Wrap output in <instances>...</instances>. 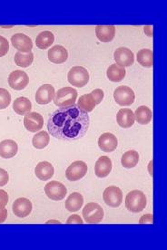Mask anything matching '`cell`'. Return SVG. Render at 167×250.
I'll return each instance as SVG.
<instances>
[{
  "mask_svg": "<svg viewBox=\"0 0 167 250\" xmlns=\"http://www.w3.org/2000/svg\"><path fill=\"white\" fill-rule=\"evenodd\" d=\"M134 114H135V119L136 122L140 125H148L153 118V113L151 109L144 105L138 107L136 109V113Z\"/></svg>",
  "mask_w": 167,
  "mask_h": 250,
  "instance_id": "cell-28",
  "label": "cell"
},
{
  "mask_svg": "<svg viewBox=\"0 0 167 250\" xmlns=\"http://www.w3.org/2000/svg\"><path fill=\"white\" fill-rule=\"evenodd\" d=\"M135 114L130 109H121L117 114L118 125L124 129L131 128L135 124Z\"/></svg>",
  "mask_w": 167,
  "mask_h": 250,
  "instance_id": "cell-21",
  "label": "cell"
},
{
  "mask_svg": "<svg viewBox=\"0 0 167 250\" xmlns=\"http://www.w3.org/2000/svg\"><path fill=\"white\" fill-rule=\"evenodd\" d=\"M8 182H9V175L7 171L0 168V187L5 186Z\"/></svg>",
  "mask_w": 167,
  "mask_h": 250,
  "instance_id": "cell-36",
  "label": "cell"
},
{
  "mask_svg": "<svg viewBox=\"0 0 167 250\" xmlns=\"http://www.w3.org/2000/svg\"><path fill=\"white\" fill-rule=\"evenodd\" d=\"M103 199L107 206L118 208L123 202V192L120 188L109 186L105 188L103 194Z\"/></svg>",
  "mask_w": 167,
  "mask_h": 250,
  "instance_id": "cell-10",
  "label": "cell"
},
{
  "mask_svg": "<svg viewBox=\"0 0 167 250\" xmlns=\"http://www.w3.org/2000/svg\"><path fill=\"white\" fill-rule=\"evenodd\" d=\"M25 129L30 132H37L43 128V116L38 113H27L24 118Z\"/></svg>",
  "mask_w": 167,
  "mask_h": 250,
  "instance_id": "cell-16",
  "label": "cell"
},
{
  "mask_svg": "<svg viewBox=\"0 0 167 250\" xmlns=\"http://www.w3.org/2000/svg\"><path fill=\"white\" fill-rule=\"evenodd\" d=\"M13 213L19 218H26L32 212V202L26 198H19L14 201Z\"/></svg>",
  "mask_w": 167,
  "mask_h": 250,
  "instance_id": "cell-14",
  "label": "cell"
},
{
  "mask_svg": "<svg viewBox=\"0 0 167 250\" xmlns=\"http://www.w3.org/2000/svg\"><path fill=\"white\" fill-rule=\"evenodd\" d=\"M83 204H84L83 196L78 192H74L68 196L65 203V207H66V209L69 212H77L78 210H80Z\"/></svg>",
  "mask_w": 167,
  "mask_h": 250,
  "instance_id": "cell-24",
  "label": "cell"
},
{
  "mask_svg": "<svg viewBox=\"0 0 167 250\" xmlns=\"http://www.w3.org/2000/svg\"><path fill=\"white\" fill-rule=\"evenodd\" d=\"M50 62L56 64H62L68 60V53L62 45L53 46L48 53Z\"/></svg>",
  "mask_w": 167,
  "mask_h": 250,
  "instance_id": "cell-20",
  "label": "cell"
},
{
  "mask_svg": "<svg viewBox=\"0 0 167 250\" xmlns=\"http://www.w3.org/2000/svg\"><path fill=\"white\" fill-rule=\"evenodd\" d=\"M104 96L105 93L102 89H95L90 94L81 96L77 103V107L86 113H90L103 101Z\"/></svg>",
  "mask_w": 167,
  "mask_h": 250,
  "instance_id": "cell-2",
  "label": "cell"
},
{
  "mask_svg": "<svg viewBox=\"0 0 167 250\" xmlns=\"http://www.w3.org/2000/svg\"><path fill=\"white\" fill-rule=\"evenodd\" d=\"M147 205V199L140 190H132L126 195L125 207L132 213L143 211Z\"/></svg>",
  "mask_w": 167,
  "mask_h": 250,
  "instance_id": "cell-3",
  "label": "cell"
},
{
  "mask_svg": "<svg viewBox=\"0 0 167 250\" xmlns=\"http://www.w3.org/2000/svg\"><path fill=\"white\" fill-rule=\"evenodd\" d=\"M118 145V138L110 132L103 133L98 140L100 150H103L104 152H113L114 150H117Z\"/></svg>",
  "mask_w": 167,
  "mask_h": 250,
  "instance_id": "cell-17",
  "label": "cell"
},
{
  "mask_svg": "<svg viewBox=\"0 0 167 250\" xmlns=\"http://www.w3.org/2000/svg\"><path fill=\"white\" fill-rule=\"evenodd\" d=\"M9 51V43L6 38L0 36V57H5Z\"/></svg>",
  "mask_w": 167,
  "mask_h": 250,
  "instance_id": "cell-34",
  "label": "cell"
},
{
  "mask_svg": "<svg viewBox=\"0 0 167 250\" xmlns=\"http://www.w3.org/2000/svg\"><path fill=\"white\" fill-rule=\"evenodd\" d=\"M11 103V94L4 88H0V110H4L9 106Z\"/></svg>",
  "mask_w": 167,
  "mask_h": 250,
  "instance_id": "cell-33",
  "label": "cell"
},
{
  "mask_svg": "<svg viewBox=\"0 0 167 250\" xmlns=\"http://www.w3.org/2000/svg\"><path fill=\"white\" fill-rule=\"evenodd\" d=\"M90 125L88 114L77 105L59 108L51 114L48 121V130L53 137L72 142L87 134Z\"/></svg>",
  "mask_w": 167,
  "mask_h": 250,
  "instance_id": "cell-1",
  "label": "cell"
},
{
  "mask_svg": "<svg viewBox=\"0 0 167 250\" xmlns=\"http://www.w3.org/2000/svg\"><path fill=\"white\" fill-rule=\"evenodd\" d=\"M18 150V144L13 140H4L0 143V156L4 159H10L16 156Z\"/></svg>",
  "mask_w": 167,
  "mask_h": 250,
  "instance_id": "cell-22",
  "label": "cell"
},
{
  "mask_svg": "<svg viewBox=\"0 0 167 250\" xmlns=\"http://www.w3.org/2000/svg\"><path fill=\"white\" fill-rule=\"evenodd\" d=\"M8 202V194L5 190L0 189V209L5 208Z\"/></svg>",
  "mask_w": 167,
  "mask_h": 250,
  "instance_id": "cell-35",
  "label": "cell"
},
{
  "mask_svg": "<svg viewBox=\"0 0 167 250\" xmlns=\"http://www.w3.org/2000/svg\"><path fill=\"white\" fill-rule=\"evenodd\" d=\"M104 209L98 203L89 202L83 209V218L89 224L100 223L104 219Z\"/></svg>",
  "mask_w": 167,
  "mask_h": 250,
  "instance_id": "cell-5",
  "label": "cell"
},
{
  "mask_svg": "<svg viewBox=\"0 0 167 250\" xmlns=\"http://www.w3.org/2000/svg\"><path fill=\"white\" fill-rule=\"evenodd\" d=\"M44 190L48 198L56 201L64 200L68 193L66 186L61 182H56V181H52L47 183Z\"/></svg>",
  "mask_w": 167,
  "mask_h": 250,
  "instance_id": "cell-9",
  "label": "cell"
},
{
  "mask_svg": "<svg viewBox=\"0 0 167 250\" xmlns=\"http://www.w3.org/2000/svg\"><path fill=\"white\" fill-rule=\"evenodd\" d=\"M126 75L125 68L119 66L117 63L110 65L107 71H106V76L109 79V81L114 82V83H119L123 81Z\"/></svg>",
  "mask_w": 167,
  "mask_h": 250,
  "instance_id": "cell-26",
  "label": "cell"
},
{
  "mask_svg": "<svg viewBox=\"0 0 167 250\" xmlns=\"http://www.w3.org/2000/svg\"><path fill=\"white\" fill-rule=\"evenodd\" d=\"M68 81L74 87H84L89 82V74L87 69L82 66H74L68 73Z\"/></svg>",
  "mask_w": 167,
  "mask_h": 250,
  "instance_id": "cell-6",
  "label": "cell"
},
{
  "mask_svg": "<svg viewBox=\"0 0 167 250\" xmlns=\"http://www.w3.org/2000/svg\"><path fill=\"white\" fill-rule=\"evenodd\" d=\"M55 41V36L51 31L41 32L36 38V44L39 49H48Z\"/></svg>",
  "mask_w": 167,
  "mask_h": 250,
  "instance_id": "cell-27",
  "label": "cell"
},
{
  "mask_svg": "<svg viewBox=\"0 0 167 250\" xmlns=\"http://www.w3.org/2000/svg\"><path fill=\"white\" fill-rule=\"evenodd\" d=\"M77 91L72 87H64L57 91L54 103L56 106L60 108L73 106L77 99Z\"/></svg>",
  "mask_w": 167,
  "mask_h": 250,
  "instance_id": "cell-4",
  "label": "cell"
},
{
  "mask_svg": "<svg viewBox=\"0 0 167 250\" xmlns=\"http://www.w3.org/2000/svg\"><path fill=\"white\" fill-rule=\"evenodd\" d=\"M55 173L54 166L49 162H40L37 163L35 169V174L40 181H48Z\"/></svg>",
  "mask_w": 167,
  "mask_h": 250,
  "instance_id": "cell-19",
  "label": "cell"
},
{
  "mask_svg": "<svg viewBox=\"0 0 167 250\" xmlns=\"http://www.w3.org/2000/svg\"><path fill=\"white\" fill-rule=\"evenodd\" d=\"M114 58L117 64L122 67H129L134 64V53L127 47H119L114 53Z\"/></svg>",
  "mask_w": 167,
  "mask_h": 250,
  "instance_id": "cell-12",
  "label": "cell"
},
{
  "mask_svg": "<svg viewBox=\"0 0 167 250\" xmlns=\"http://www.w3.org/2000/svg\"><path fill=\"white\" fill-rule=\"evenodd\" d=\"M67 223L68 224H72V223H78V224H83L84 223V220L81 219L80 216L78 215H72L68 218L67 220Z\"/></svg>",
  "mask_w": 167,
  "mask_h": 250,
  "instance_id": "cell-37",
  "label": "cell"
},
{
  "mask_svg": "<svg viewBox=\"0 0 167 250\" xmlns=\"http://www.w3.org/2000/svg\"><path fill=\"white\" fill-rule=\"evenodd\" d=\"M137 62L141 64L143 67L145 68H151L154 64V59H153V51L150 49H141L138 51L137 55Z\"/></svg>",
  "mask_w": 167,
  "mask_h": 250,
  "instance_id": "cell-30",
  "label": "cell"
},
{
  "mask_svg": "<svg viewBox=\"0 0 167 250\" xmlns=\"http://www.w3.org/2000/svg\"><path fill=\"white\" fill-rule=\"evenodd\" d=\"M56 91L51 84H43L37 89L36 93V101L40 105H46L51 103L55 98Z\"/></svg>",
  "mask_w": 167,
  "mask_h": 250,
  "instance_id": "cell-15",
  "label": "cell"
},
{
  "mask_svg": "<svg viewBox=\"0 0 167 250\" xmlns=\"http://www.w3.org/2000/svg\"><path fill=\"white\" fill-rule=\"evenodd\" d=\"M143 30H144V34H145L146 36H148L149 38H152V37H153V26H151V25L144 26Z\"/></svg>",
  "mask_w": 167,
  "mask_h": 250,
  "instance_id": "cell-40",
  "label": "cell"
},
{
  "mask_svg": "<svg viewBox=\"0 0 167 250\" xmlns=\"http://www.w3.org/2000/svg\"><path fill=\"white\" fill-rule=\"evenodd\" d=\"M7 219V210L6 208L0 209V223H3Z\"/></svg>",
  "mask_w": 167,
  "mask_h": 250,
  "instance_id": "cell-39",
  "label": "cell"
},
{
  "mask_svg": "<svg viewBox=\"0 0 167 250\" xmlns=\"http://www.w3.org/2000/svg\"><path fill=\"white\" fill-rule=\"evenodd\" d=\"M33 146L37 150H43L50 143V136L47 131H39L33 137Z\"/></svg>",
  "mask_w": 167,
  "mask_h": 250,
  "instance_id": "cell-32",
  "label": "cell"
},
{
  "mask_svg": "<svg viewBox=\"0 0 167 250\" xmlns=\"http://www.w3.org/2000/svg\"><path fill=\"white\" fill-rule=\"evenodd\" d=\"M87 163L82 161H75L68 166L66 170V177L70 182H77L87 175Z\"/></svg>",
  "mask_w": 167,
  "mask_h": 250,
  "instance_id": "cell-8",
  "label": "cell"
},
{
  "mask_svg": "<svg viewBox=\"0 0 167 250\" xmlns=\"http://www.w3.org/2000/svg\"><path fill=\"white\" fill-rule=\"evenodd\" d=\"M152 164H153V163H152V162H151V163H150V164H149V171H150V174L153 176V172H152V170H151V165H152Z\"/></svg>",
  "mask_w": 167,
  "mask_h": 250,
  "instance_id": "cell-41",
  "label": "cell"
},
{
  "mask_svg": "<svg viewBox=\"0 0 167 250\" xmlns=\"http://www.w3.org/2000/svg\"><path fill=\"white\" fill-rule=\"evenodd\" d=\"M139 162V154L136 150H128L121 159V163L124 169H130L135 168Z\"/></svg>",
  "mask_w": 167,
  "mask_h": 250,
  "instance_id": "cell-29",
  "label": "cell"
},
{
  "mask_svg": "<svg viewBox=\"0 0 167 250\" xmlns=\"http://www.w3.org/2000/svg\"><path fill=\"white\" fill-rule=\"evenodd\" d=\"M13 109L19 115H26L32 110V104L26 97H19L14 101Z\"/></svg>",
  "mask_w": 167,
  "mask_h": 250,
  "instance_id": "cell-25",
  "label": "cell"
},
{
  "mask_svg": "<svg viewBox=\"0 0 167 250\" xmlns=\"http://www.w3.org/2000/svg\"><path fill=\"white\" fill-rule=\"evenodd\" d=\"M140 224H144V223H154V216L152 214H146L143 215L139 220Z\"/></svg>",
  "mask_w": 167,
  "mask_h": 250,
  "instance_id": "cell-38",
  "label": "cell"
},
{
  "mask_svg": "<svg viewBox=\"0 0 167 250\" xmlns=\"http://www.w3.org/2000/svg\"><path fill=\"white\" fill-rule=\"evenodd\" d=\"M96 37L103 43H109L116 36V27L114 25H98L95 28Z\"/></svg>",
  "mask_w": 167,
  "mask_h": 250,
  "instance_id": "cell-23",
  "label": "cell"
},
{
  "mask_svg": "<svg viewBox=\"0 0 167 250\" xmlns=\"http://www.w3.org/2000/svg\"><path fill=\"white\" fill-rule=\"evenodd\" d=\"M112 165L110 158L107 156H101L95 164V173L100 179L106 178L111 172Z\"/></svg>",
  "mask_w": 167,
  "mask_h": 250,
  "instance_id": "cell-18",
  "label": "cell"
},
{
  "mask_svg": "<svg viewBox=\"0 0 167 250\" xmlns=\"http://www.w3.org/2000/svg\"><path fill=\"white\" fill-rule=\"evenodd\" d=\"M12 45L19 52L28 53L31 52L33 48V42L31 38L22 33L15 34L11 38Z\"/></svg>",
  "mask_w": 167,
  "mask_h": 250,
  "instance_id": "cell-13",
  "label": "cell"
},
{
  "mask_svg": "<svg viewBox=\"0 0 167 250\" xmlns=\"http://www.w3.org/2000/svg\"><path fill=\"white\" fill-rule=\"evenodd\" d=\"M34 61V54L32 52L21 53L18 52L15 55V62L19 67H29Z\"/></svg>",
  "mask_w": 167,
  "mask_h": 250,
  "instance_id": "cell-31",
  "label": "cell"
},
{
  "mask_svg": "<svg viewBox=\"0 0 167 250\" xmlns=\"http://www.w3.org/2000/svg\"><path fill=\"white\" fill-rule=\"evenodd\" d=\"M28 75L22 70H16L8 76V84L16 91H21L25 89L28 85Z\"/></svg>",
  "mask_w": 167,
  "mask_h": 250,
  "instance_id": "cell-11",
  "label": "cell"
},
{
  "mask_svg": "<svg viewBox=\"0 0 167 250\" xmlns=\"http://www.w3.org/2000/svg\"><path fill=\"white\" fill-rule=\"evenodd\" d=\"M114 99L120 106H130L136 99L133 89L128 86H119L114 92Z\"/></svg>",
  "mask_w": 167,
  "mask_h": 250,
  "instance_id": "cell-7",
  "label": "cell"
}]
</instances>
